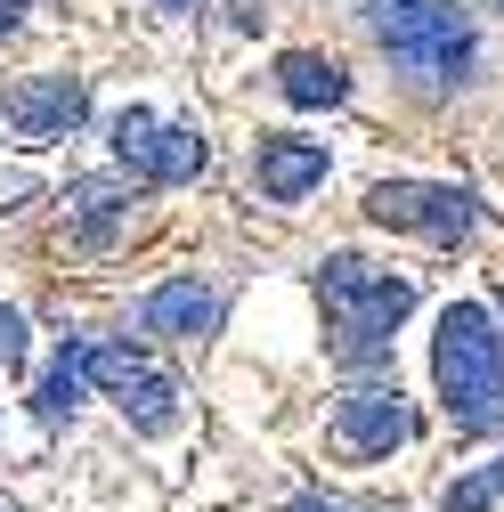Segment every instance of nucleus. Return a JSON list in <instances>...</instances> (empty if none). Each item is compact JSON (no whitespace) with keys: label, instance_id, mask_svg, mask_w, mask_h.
<instances>
[{"label":"nucleus","instance_id":"f257e3e1","mask_svg":"<svg viewBox=\"0 0 504 512\" xmlns=\"http://www.w3.org/2000/svg\"><path fill=\"white\" fill-rule=\"evenodd\" d=\"M342 49L423 147L504 179V25L472 0H334Z\"/></svg>","mask_w":504,"mask_h":512},{"label":"nucleus","instance_id":"f03ea898","mask_svg":"<svg viewBox=\"0 0 504 512\" xmlns=\"http://www.w3.org/2000/svg\"><path fill=\"white\" fill-rule=\"evenodd\" d=\"M309 293H318V326H326V358L342 374H383L391 366V342L415 317L423 285L415 269H391V261H366V252H326L309 269Z\"/></svg>","mask_w":504,"mask_h":512},{"label":"nucleus","instance_id":"7ed1b4c3","mask_svg":"<svg viewBox=\"0 0 504 512\" xmlns=\"http://www.w3.org/2000/svg\"><path fill=\"white\" fill-rule=\"evenodd\" d=\"M431 399L456 439H504V317L488 293H456L431 317Z\"/></svg>","mask_w":504,"mask_h":512},{"label":"nucleus","instance_id":"20e7f679","mask_svg":"<svg viewBox=\"0 0 504 512\" xmlns=\"http://www.w3.org/2000/svg\"><path fill=\"white\" fill-rule=\"evenodd\" d=\"M358 220L374 236L439 252V261H488V252H504V212L480 204V187H464V179H374L358 196Z\"/></svg>","mask_w":504,"mask_h":512},{"label":"nucleus","instance_id":"39448f33","mask_svg":"<svg viewBox=\"0 0 504 512\" xmlns=\"http://www.w3.org/2000/svg\"><path fill=\"white\" fill-rule=\"evenodd\" d=\"M415 431H423V415L391 382V366L383 374H350L334 391V407H326V456L342 472H374V464H391L399 447H415Z\"/></svg>","mask_w":504,"mask_h":512},{"label":"nucleus","instance_id":"423d86ee","mask_svg":"<svg viewBox=\"0 0 504 512\" xmlns=\"http://www.w3.org/2000/svg\"><path fill=\"white\" fill-rule=\"evenodd\" d=\"M90 382L122 407L131 431H147V439L179 431V382H171V366H155L147 342H90Z\"/></svg>","mask_w":504,"mask_h":512},{"label":"nucleus","instance_id":"0eeeda50","mask_svg":"<svg viewBox=\"0 0 504 512\" xmlns=\"http://www.w3.org/2000/svg\"><path fill=\"white\" fill-rule=\"evenodd\" d=\"M106 147H114L122 171H139L147 187H187V179H204V163H212V147H204L196 122H163L147 106H122L106 122Z\"/></svg>","mask_w":504,"mask_h":512},{"label":"nucleus","instance_id":"6e6552de","mask_svg":"<svg viewBox=\"0 0 504 512\" xmlns=\"http://www.w3.org/2000/svg\"><path fill=\"white\" fill-rule=\"evenodd\" d=\"M326 179H334V147L326 139H301V131H261L252 139V196H261L269 212L309 204Z\"/></svg>","mask_w":504,"mask_h":512},{"label":"nucleus","instance_id":"1a4fd4ad","mask_svg":"<svg viewBox=\"0 0 504 512\" xmlns=\"http://www.w3.org/2000/svg\"><path fill=\"white\" fill-rule=\"evenodd\" d=\"M220 317H228V285H212V277H171V285H155L147 301H139V342H179V350H204L212 334H220Z\"/></svg>","mask_w":504,"mask_h":512},{"label":"nucleus","instance_id":"9d476101","mask_svg":"<svg viewBox=\"0 0 504 512\" xmlns=\"http://www.w3.org/2000/svg\"><path fill=\"white\" fill-rule=\"evenodd\" d=\"M269 90L301 114H342V106H358V57L350 49H277Z\"/></svg>","mask_w":504,"mask_h":512},{"label":"nucleus","instance_id":"9b49d317","mask_svg":"<svg viewBox=\"0 0 504 512\" xmlns=\"http://www.w3.org/2000/svg\"><path fill=\"white\" fill-rule=\"evenodd\" d=\"M0 114H9V131H17L25 147L74 139L82 114H90V82H82V74H33V82H17L9 98H0Z\"/></svg>","mask_w":504,"mask_h":512},{"label":"nucleus","instance_id":"f8f14e48","mask_svg":"<svg viewBox=\"0 0 504 512\" xmlns=\"http://www.w3.org/2000/svg\"><path fill=\"white\" fill-rule=\"evenodd\" d=\"M139 204H147V179L139 171H122V179H74L66 187V228L82 252H106L139 228Z\"/></svg>","mask_w":504,"mask_h":512},{"label":"nucleus","instance_id":"ddd939ff","mask_svg":"<svg viewBox=\"0 0 504 512\" xmlns=\"http://www.w3.org/2000/svg\"><path fill=\"white\" fill-rule=\"evenodd\" d=\"M431 512H504V447L480 456V464H456L431 488Z\"/></svg>","mask_w":504,"mask_h":512},{"label":"nucleus","instance_id":"4468645a","mask_svg":"<svg viewBox=\"0 0 504 512\" xmlns=\"http://www.w3.org/2000/svg\"><path fill=\"white\" fill-rule=\"evenodd\" d=\"M82 391H98V382H90V342H66V350L49 358V374H41V391H33L41 423H66V415L82 407Z\"/></svg>","mask_w":504,"mask_h":512},{"label":"nucleus","instance_id":"2eb2a0df","mask_svg":"<svg viewBox=\"0 0 504 512\" xmlns=\"http://www.w3.org/2000/svg\"><path fill=\"white\" fill-rule=\"evenodd\" d=\"M285 512H407V504H383V496H326V488H301Z\"/></svg>","mask_w":504,"mask_h":512},{"label":"nucleus","instance_id":"dca6fc26","mask_svg":"<svg viewBox=\"0 0 504 512\" xmlns=\"http://www.w3.org/2000/svg\"><path fill=\"white\" fill-rule=\"evenodd\" d=\"M25 350H33V342H25V317H17V309H0V374L25 366Z\"/></svg>","mask_w":504,"mask_h":512},{"label":"nucleus","instance_id":"f3484780","mask_svg":"<svg viewBox=\"0 0 504 512\" xmlns=\"http://www.w3.org/2000/svg\"><path fill=\"white\" fill-rule=\"evenodd\" d=\"M25 25V0H0V33H17Z\"/></svg>","mask_w":504,"mask_h":512},{"label":"nucleus","instance_id":"a211bd4d","mask_svg":"<svg viewBox=\"0 0 504 512\" xmlns=\"http://www.w3.org/2000/svg\"><path fill=\"white\" fill-rule=\"evenodd\" d=\"M155 9H163V17H196L204 0H155Z\"/></svg>","mask_w":504,"mask_h":512},{"label":"nucleus","instance_id":"6ab92c4d","mask_svg":"<svg viewBox=\"0 0 504 512\" xmlns=\"http://www.w3.org/2000/svg\"><path fill=\"white\" fill-rule=\"evenodd\" d=\"M488 301H496V317H504V269H496V277H488Z\"/></svg>","mask_w":504,"mask_h":512},{"label":"nucleus","instance_id":"aec40b11","mask_svg":"<svg viewBox=\"0 0 504 512\" xmlns=\"http://www.w3.org/2000/svg\"><path fill=\"white\" fill-rule=\"evenodd\" d=\"M472 9H488V17H496V25H504V0H472Z\"/></svg>","mask_w":504,"mask_h":512}]
</instances>
